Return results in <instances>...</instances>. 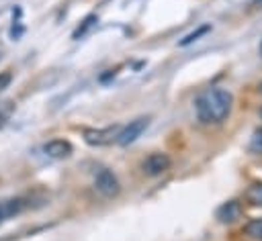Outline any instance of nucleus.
Here are the masks:
<instances>
[{"mask_svg":"<svg viewBox=\"0 0 262 241\" xmlns=\"http://www.w3.org/2000/svg\"><path fill=\"white\" fill-rule=\"evenodd\" d=\"M231 94L223 88H211L207 92H203L196 102H194V110L201 123L211 125V123H221L229 116L231 112Z\"/></svg>","mask_w":262,"mask_h":241,"instance_id":"f257e3e1","label":"nucleus"},{"mask_svg":"<svg viewBox=\"0 0 262 241\" xmlns=\"http://www.w3.org/2000/svg\"><path fill=\"white\" fill-rule=\"evenodd\" d=\"M94 186H96V190H98L102 196H106V198L117 196L119 190H121L117 176H115L111 170H104V167L96 174V178H94Z\"/></svg>","mask_w":262,"mask_h":241,"instance_id":"f03ea898","label":"nucleus"},{"mask_svg":"<svg viewBox=\"0 0 262 241\" xmlns=\"http://www.w3.org/2000/svg\"><path fill=\"white\" fill-rule=\"evenodd\" d=\"M147 125H149V118L147 116H141V118H135V120H131L127 127H121V131H119V135H117V143L119 145H129V143H133L145 129H147Z\"/></svg>","mask_w":262,"mask_h":241,"instance_id":"7ed1b4c3","label":"nucleus"},{"mask_svg":"<svg viewBox=\"0 0 262 241\" xmlns=\"http://www.w3.org/2000/svg\"><path fill=\"white\" fill-rule=\"evenodd\" d=\"M119 131H121L119 125H111V127H104V129H86L84 131V139L90 145H106V143L117 139Z\"/></svg>","mask_w":262,"mask_h":241,"instance_id":"20e7f679","label":"nucleus"},{"mask_svg":"<svg viewBox=\"0 0 262 241\" xmlns=\"http://www.w3.org/2000/svg\"><path fill=\"white\" fill-rule=\"evenodd\" d=\"M141 167H143V172H145L147 176H160V174H164V172L170 167V157H168L166 153H162V151L149 153V155L143 159Z\"/></svg>","mask_w":262,"mask_h":241,"instance_id":"39448f33","label":"nucleus"},{"mask_svg":"<svg viewBox=\"0 0 262 241\" xmlns=\"http://www.w3.org/2000/svg\"><path fill=\"white\" fill-rule=\"evenodd\" d=\"M242 216V204L237 200H229V202H223L219 208H217V219L221 223H233Z\"/></svg>","mask_w":262,"mask_h":241,"instance_id":"423d86ee","label":"nucleus"},{"mask_svg":"<svg viewBox=\"0 0 262 241\" xmlns=\"http://www.w3.org/2000/svg\"><path fill=\"white\" fill-rule=\"evenodd\" d=\"M72 143L70 141H63V139H53L45 145V153L49 157H55V159H63V157H70L72 155Z\"/></svg>","mask_w":262,"mask_h":241,"instance_id":"0eeeda50","label":"nucleus"},{"mask_svg":"<svg viewBox=\"0 0 262 241\" xmlns=\"http://www.w3.org/2000/svg\"><path fill=\"white\" fill-rule=\"evenodd\" d=\"M23 208H25V200H20V198L0 202V223H4L6 219H10V216L18 214Z\"/></svg>","mask_w":262,"mask_h":241,"instance_id":"6e6552de","label":"nucleus"},{"mask_svg":"<svg viewBox=\"0 0 262 241\" xmlns=\"http://www.w3.org/2000/svg\"><path fill=\"white\" fill-rule=\"evenodd\" d=\"M244 196L252 206H262V182H252Z\"/></svg>","mask_w":262,"mask_h":241,"instance_id":"1a4fd4ad","label":"nucleus"},{"mask_svg":"<svg viewBox=\"0 0 262 241\" xmlns=\"http://www.w3.org/2000/svg\"><path fill=\"white\" fill-rule=\"evenodd\" d=\"M244 233L254 239V241H262V219H254L244 227Z\"/></svg>","mask_w":262,"mask_h":241,"instance_id":"9d476101","label":"nucleus"},{"mask_svg":"<svg viewBox=\"0 0 262 241\" xmlns=\"http://www.w3.org/2000/svg\"><path fill=\"white\" fill-rule=\"evenodd\" d=\"M207 31H211V25H203V27H201V29H196V31H194V33H190V35H188V37H184V39H182V43H180V45H188V43H192V41H196V39H199V37H201V35H205V33H207Z\"/></svg>","mask_w":262,"mask_h":241,"instance_id":"9b49d317","label":"nucleus"},{"mask_svg":"<svg viewBox=\"0 0 262 241\" xmlns=\"http://www.w3.org/2000/svg\"><path fill=\"white\" fill-rule=\"evenodd\" d=\"M94 20H96V16H94V14L86 16V18H84V22H82V27H78V29L74 31V39H78L80 35H84V33H86V31L92 27V22H94Z\"/></svg>","mask_w":262,"mask_h":241,"instance_id":"f8f14e48","label":"nucleus"},{"mask_svg":"<svg viewBox=\"0 0 262 241\" xmlns=\"http://www.w3.org/2000/svg\"><path fill=\"white\" fill-rule=\"evenodd\" d=\"M250 149H252L254 153H262V129H258V131L254 133V137H252V141H250Z\"/></svg>","mask_w":262,"mask_h":241,"instance_id":"ddd939ff","label":"nucleus"},{"mask_svg":"<svg viewBox=\"0 0 262 241\" xmlns=\"http://www.w3.org/2000/svg\"><path fill=\"white\" fill-rule=\"evenodd\" d=\"M10 82H12V74H10V71H0V92H2L4 88H8Z\"/></svg>","mask_w":262,"mask_h":241,"instance_id":"4468645a","label":"nucleus"},{"mask_svg":"<svg viewBox=\"0 0 262 241\" xmlns=\"http://www.w3.org/2000/svg\"><path fill=\"white\" fill-rule=\"evenodd\" d=\"M260 55H262V41H260Z\"/></svg>","mask_w":262,"mask_h":241,"instance_id":"2eb2a0df","label":"nucleus"},{"mask_svg":"<svg viewBox=\"0 0 262 241\" xmlns=\"http://www.w3.org/2000/svg\"><path fill=\"white\" fill-rule=\"evenodd\" d=\"M256 2H260V4H262V0H256Z\"/></svg>","mask_w":262,"mask_h":241,"instance_id":"dca6fc26","label":"nucleus"}]
</instances>
